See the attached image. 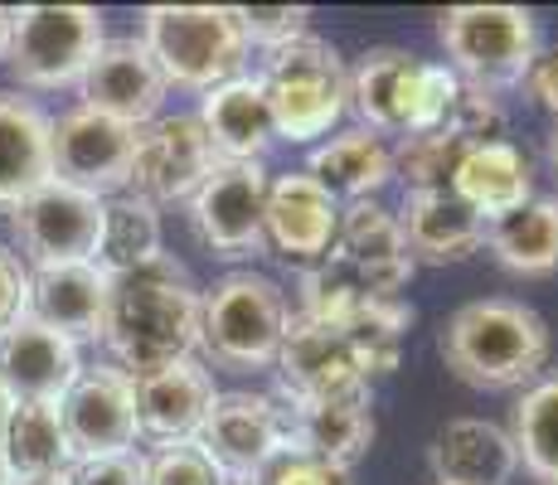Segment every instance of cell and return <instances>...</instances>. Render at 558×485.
Returning <instances> with one entry per match:
<instances>
[{"label":"cell","instance_id":"1","mask_svg":"<svg viewBox=\"0 0 558 485\" xmlns=\"http://www.w3.org/2000/svg\"><path fill=\"white\" fill-rule=\"evenodd\" d=\"M102 344L117 369L142 379L166 364L195 360L199 350V287L170 253L132 272L107 277Z\"/></svg>","mask_w":558,"mask_h":485},{"label":"cell","instance_id":"2","mask_svg":"<svg viewBox=\"0 0 558 485\" xmlns=\"http://www.w3.org/2000/svg\"><path fill=\"white\" fill-rule=\"evenodd\" d=\"M413 267L399 219L379 199L350 204L340 209V229L326 257L302 272V316L340 326L374 301H403Z\"/></svg>","mask_w":558,"mask_h":485},{"label":"cell","instance_id":"3","mask_svg":"<svg viewBox=\"0 0 558 485\" xmlns=\"http://www.w3.org/2000/svg\"><path fill=\"white\" fill-rule=\"evenodd\" d=\"M447 369L466 388L481 393H506V388L539 384L544 364L554 354V336L544 326L539 311L510 296L466 301L447 316L442 336H437Z\"/></svg>","mask_w":558,"mask_h":485},{"label":"cell","instance_id":"4","mask_svg":"<svg viewBox=\"0 0 558 485\" xmlns=\"http://www.w3.org/2000/svg\"><path fill=\"white\" fill-rule=\"evenodd\" d=\"M461 93V78L447 63L417 59L408 49H369L350 69V107L374 136H423L442 132Z\"/></svg>","mask_w":558,"mask_h":485},{"label":"cell","instance_id":"5","mask_svg":"<svg viewBox=\"0 0 558 485\" xmlns=\"http://www.w3.org/2000/svg\"><path fill=\"white\" fill-rule=\"evenodd\" d=\"M257 83H263L277 142L320 146L350 112V69L340 63L336 45L316 35H302L287 49L267 53Z\"/></svg>","mask_w":558,"mask_h":485},{"label":"cell","instance_id":"6","mask_svg":"<svg viewBox=\"0 0 558 485\" xmlns=\"http://www.w3.org/2000/svg\"><path fill=\"white\" fill-rule=\"evenodd\" d=\"M287 320H292L287 291L263 272H229L199 291V350L219 369H272Z\"/></svg>","mask_w":558,"mask_h":485},{"label":"cell","instance_id":"7","mask_svg":"<svg viewBox=\"0 0 558 485\" xmlns=\"http://www.w3.org/2000/svg\"><path fill=\"white\" fill-rule=\"evenodd\" d=\"M142 45L151 49L166 88L209 93L239 78L248 39L229 5H151L142 15Z\"/></svg>","mask_w":558,"mask_h":485},{"label":"cell","instance_id":"8","mask_svg":"<svg viewBox=\"0 0 558 485\" xmlns=\"http://www.w3.org/2000/svg\"><path fill=\"white\" fill-rule=\"evenodd\" d=\"M437 39L447 49V69L461 83H476L490 93L524 83L534 53H539L534 15L520 5H452L437 15Z\"/></svg>","mask_w":558,"mask_h":485},{"label":"cell","instance_id":"9","mask_svg":"<svg viewBox=\"0 0 558 485\" xmlns=\"http://www.w3.org/2000/svg\"><path fill=\"white\" fill-rule=\"evenodd\" d=\"M102 39V10L93 5H20L10 10L5 63L25 88H78Z\"/></svg>","mask_w":558,"mask_h":485},{"label":"cell","instance_id":"10","mask_svg":"<svg viewBox=\"0 0 558 485\" xmlns=\"http://www.w3.org/2000/svg\"><path fill=\"white\" fill-rule=\"evenodd\" d=\"M195 447L209 457L223 485H257L277 457H287V408L267 393H248V388L219 393Z\"/></svg>","mask_w":558,"mask_h":485},{"label":"cell","instance_id":"11","mask_svg":"<svg viewBox=\"0 0 558 485\" xmlns=\"http://www.w3.org/2000/svg\"><path fill=\"white\" fill-rule=\"evenodd\" d=\"M10 233L35 272L93 263L102 243V199L63 185V180H45L35 194L10 204Z\"/></svg>","mask_w":558,"mask_h":485},{"label":"cell","instance_id":"12","mask_svg":"<svg viewBox=\"0 0 558 485\" xmlns=\"http://www.w3.org/2000/svg\"><path fill=\"white\" fill-rule=\"evenodd\" d=\"M214 170H219V156H214L195 112L156 117V122L136 126V156L126 190L151 204H190Z\"/></svg>","mask_w":558,"mask_h":485},{"label":"cell","instance_id":"13","mask_svg":"<svg viewBox=\"0 0 558 485\" xmlns=\"http://www.w3.org/2000/svg\"><path fill=\"white\" fill-rule=\"evenodd\" d=\"M132 156H136V126H122L112 117L93 112V107H73L53 122L49 132V166L53 180L112 199L132 180Z\"/></svg>","mask_w":558,"mask_h":485},{"label":"cell","instance_id":"14","mask_svg":"<svg viewBox=\"0 0 558 485\" xmlns=\"http://www.w3.org/2000/svg\"><path fill=\"white\" fill-rule=\"evenodd\" d=\"M63 433H69L73 461L93 457H117V451H136V388L132 374H122L117 364H83V374L59 403Z\"/></svg>","mask_w":558,"mask_h":485},{"label":"cell","instance_id":"15","mask_svg":"<svg viewBox=\"0 0 558 485\" xmlns=\"http://www.w3.org/2000/svg\"><path fill=\"white\" fill-rule=\"evenodd\" d=\"M267 170L263 160L248 166H219L190 199V223L199 243L219 257H248L263 239V209H267Z\"/></svg>","mask_w":558,"mask_h":485},{"label":"cell","instance_id":"16","mask_svg":"<svg viewBox=\"0 0 558 485\" xmlns=\"http://www.w3.org/2000/svg\"><path fill=\"white\" fill-rule=\"evenodd\" d=\"M272 369H277V379H282L287 403L369 388L355 350H350V340H345V330L330 326V320L302 316V311L287 320V336H282V350H277Z\"/></svg>","mask_w":558,"mask_h":485},{"label":"cell","instance_id":"17","mask_svg":"<svg viewBox=\"0 0 558 485\" xmlns=\"http://www.w3.org/2000/svg\"><path fill=\"white\" fill-rule=\"evenodd\" d=\"M78 93H83V107H93V112L112 117L122 126H146L160 117L170 88L160 78L151 49L126 35V39H102L98 59L88 63Z\"/></svg>","mask_w":558,"mask_h":485},{"label":"cell","instance_id":"18","mask_svg":"<svg viewBox=\"0 0 558 485\" xmlns=\"http://www.w3.org/2000/svg\"><path fill=\"white\" fill-rule=\"evenodd\" d=\"M83 374V354L73 340L53 336L35 316H20L0 330V384L15 403H63V393Z\"/></svg>","mask_w":558,"mask_h":485},{"label":"cell","instance_id":"19","mask_svg":"<svg viewBox=\"0 0 558 485\" xmlns=\"http://www.w3.org/2000/svg\"><path fill=\"white\" fill-rule=\"evenodd\" d=\"M374 441V398L369 388L336 398H302L287 408V451L292 457L326 461V466H355Z\"/></svg>","mask_w":558,"mask_h":485},{"label":"cell","instance_id":"20","mask_svg":"<svg viewBox=\"0 0 558 485\" xmlns=\"http://www.w3.org/2000/svg\"><path fill=\"white\" fill-rule=\"evenodd\" d=\"M136 388V427L142 437H151L156 447H170V441H195L204 417H209L214 398V374L204 369L199 360H180L166 364L156 374H142L132 379Z\"/></svg>","mask_w":558,"mask_h":485},{"label":"cell","instance_id":"21","mask_svg":"<svg viewBox=\"0 0 558 485\" xmlns=\"http://www.w3.org/2000/svg\"><path fill=\"white\" fill-rule=\"evenodd\" d=\"M340 229V204L330 199L316 180H306L302 170L267 180V209H263V239L282 257L296 263H320L326 247L336 243Z\"/></svg>","mask_w":558,"mask_h":485},{"label":"cell","instance_id":"22","mask_svg":"<svg viewBox=\"0 0 558 485\" xmlns=\"http://www.w3.org/2000/svg\"><path fill=\"white\" fill-rule=\"evenodd\" d=\"M25 311L49 326L53 336L88 344L102 340L107 320V272L98 263H69V267H45L29 272V301Z\"/></svg>","mask_w":558,"mask_h":485},{"label":"cell","instance_id":"23","mask_svg":"<svg viewBox=\"0 0 558 485\" xmlns=\"http://www.w3.org/2000/svg\"><path fill=\"white\" fill-rule=\"evenodd\" d=\"M393 219H399L413 263H433V267L466 263L471 253L486 247V219L452 190L403 194V209L393 214Z\"/></svg>","mask_w":558,"mask_h":485},{"label":"cell","instance_id":"24","mask_svg":"<svg viewBox=\"0 0 558 485\" xmlns=\"http://www.w3.org/2000/svg\"><path fill=\"white\" fill-rule=\"evenodd\" d=\"M199 126L209 136L219 166H248V160H263L272 136V117H267V97L263 83L253 73H239V78L219 83V88L204 93L199 102Z\"/></svg>","mask_w":558,"mask_h":485},{"label":"cell","instance_id":"25","mask_svg":"<svg viewBox=\"0 0 558 485\" xmlns=\"http://www.w3.org/2000/svg\"><path fill=\"white\" fill-rule=\"evenodd\" d=\"M302 175L316 180L340 209H350V204L374 199L393 180V146L364 126H350V132H336L320 146H311Z\"/></svg>","mask_w":558,"mask_h":485},{"label":"cell","instance_id":"26","mask_svg":"<svg viewBox=\"0 0 558 485\" xmlns=\"http://www.w3.org/2000/svg\"><path fill=\"white\" fill-rule=\"evenodd\" d=\"M514 471H520V457H514V441L500 423L452 417L433 437L437 485H510Z\"/></svg>","mask_w":558,"mask_h":485},{"label":"cell","instance_id":"27","mask_svg":"<svg viewBox=\"0 0 558 485\" xmlns=\"http://www.w3.org/2000/svg\"><path fill=\"white\" fill-rule=\"evenodd\" d=\"M49 132L53 122L45 117V107L20 93H0V204L5 209L53 180Z\"/></svg>","mask_w":558,"mask_h":485},{"label":"cell","instance_id":"28","mask_svg":"<svg viewBox=\"0 0 558 485\" xmlns=\"http://www.w3.org/2000/svg\"><path fill=\"white\" fill-rule=\"evenodd\" d=\"M452 194H461L486 223H496L520 209V204L534 199V170H530V160H524V150L510 142L471 146L457 166Z\"/></svg>","mask_w":558,"mask_h":485},{"label":"cell","instance_id":"29","mask_svg":"<svg viewBox=\"0 0 558 485\" xmlns=\"http://www.w3.org/2000/svg\"><path fill=\"white\" fill-rule=\"evenodd\" d=\"M486 247L514 277H554L558 272V199L534 194L506 219L486 223Z\"/></svg>","mask_w":558,"mask_h":485},{"label":"cell","instance_id":"30","mask_svg":"<svg viewBox=\"0 0 558 485\" xmlns=\"http://www.w3.org/2000/svg\"><path fill=\"white\" fill-rule=\"evenodd\" d=\"M0 457H5L15 481L63 476V471L73 466V447H69V433H63L59 403H15L10 408L5 437H0Z\"/></svg>","mask_w":558,"mask_h":485},{"label":"cell","instance_id":"31","mask_svg":"<svg viewBox=\"0 0 558 485\" xmlns=\"http://www.w3.org/2000/svg\"><path fill=\"white\" fill-rule=\"evenodd\" d=\"M160 257V214L151 199L142 194H112L102 199V243L93 263L102 267L107 277L132 272V267H146Z\"/></svg>","mask_w":558,"mask_h":485},{"label":"cell","instance_id":"32","mask_svg":"<svg viewBox=\"0 0 558 485\" xmlns=\"http://www.w3.org/2000/svg\"><path fill=\"white\" fill-rule=\"evenodd\" d=\"M510 441H514L520 466L530 471L534 481L558 485V379H539L520 393Z\"/></svg>","mask_w":558,"mask_h":485},{"label":"cell","instance_id":"33","mask_svg":"<svg viewBox=\"0 0 558 485\" xmlns=\"http://www.w3.org/2000/svg\"><path fill=\"white\" fill-rule=\"evenodd\" d=\"M408 326H413V306H403V301H374V306L355 311L350 320H340V330H345L350 350H355L364 379H379V374L399 369Z\"/></svg>","mask_w":558,"mask_h":485},{"label":"cell","instance_id":"34","mask_svg":"<svg viewBox=\"0 0 558 485\" xmlns=\"http://www.w3.org/2000/svg\"><path fill=\"white\" fill-rule=\"evenodd\" d=\"M466 142L442 132H423V136H403L393 146V180L403 185V194H437V190H452L457 166L466 156Z\"/></svg>","mask_w":558,"mask_h":485},{"label":"cell","instance_id":"35","mask_svg":"<svg viewBox=\"0 0 558 485\" xmlns=\"http://www.w3.org/2000/svg\"><path fill=\"white\" fill-rule=\"evenodd\" d=\"M506 102L500 93L476 88V83H461L452 112H447V132L461 136L466 146H486V142H506Z\"/></svg>","mask_w":558,"mask_h":485},{"label":"cell","instance_id":"36","mask_svg":"<svg viewBox=\"0 0 558 485\" xmlns=\"http://www.w3.org/2000/svg\"><path fill=\"white\" fill-rule=\"evenodd\" d=\"M239 29L248 39V49H263V53H277L287 49L292 39L311 35V10L306 5H239Z\"/></svg>","mask_w":558,"mask_h":485},{"label":"cell","instance_id":"37","mask_svg":"<svg viewBox=\"0 0 558 485\" xmlns=\"http://www.w3.org/2000/svg\"><path fill=\"white\" fill-rule=\"evenodd\" d=\"M146 485H223L195 441H170L146 457Z\"/></svg>","mask_w":558,"mask_h":485},{"label":"cell","instance_id":"38","mask_svg":"<svg viewBox=\"0 0 558 485\" xmlns=\"http://www.w3.org/2000/svg\"><path fill=\"white\" fill-rule=\"evenodd\" d=\"M63 485H146V457L142 451H117V457L73 461L63 471Z\"/></svg>","mask_w":558,"mask_h":485},{"label":"cell","instance_id":"39","mask_svg":"<svg viewBox=\"0 0 558 485\" xmlns=\"http://www.w3.org/2000/svg\"><path fill=\"white\" fill-rule=\"evenodd\" d=\"M257 485H355L345 466H326V461H311V457H277L272 466L263 471Z\"/></svg>","mask_w":558,"mask_h":485},{"label":"cell","instance_id":"40","mask_svg":"<svg viewBox=\"0 0 558 485\" xmlns=\"http://www.w3.org/2000/svg\"><path fill=\"white\" fill-rule=\"evenodd\" d=\"M25 301H29V267L20 263V253H10L0 243V330L25 316Z\"/></svg>","mask_w":558,"mask_h":485},{"label":"cell","instance_id":"41","mask_svg":"<svg viewBox=\"0 0 558 485\" xmlns=\"http://www.w3.org/2000/svg\"><path fill=\"white\" fill-rule=\"evenodd\" d=\"M524 93H530L544 112L558 117V49H539V53H534L530 73H524Z\"/></svg>","mask_w":558,"mask_h":485},{"label":"cell","instance_id":"42","mask_svg":"<svg viewBox=\"0 0 558 485\" xmlns=\"http://www.w3.org/2000/svg\"><path fill=\"white\" fill-rule=\"evenodd\" d=\"M10 408H15V398L5 393V384H0V437H5V423H10Z\"/></svg>","mask_w":558,"mask_h":485},{"label":"cell","instance_id":"43","mask_svg":"<svg viewBox=\"0 0 558 485\" xmlns=\"http://www.w3.org/2000/svg\"><path fill=\"white\" fill-rule=\"evenodd\" d=\"M5 49H10V10H0V63H5Z\"/></svg>","mask_w":558,"mask_h":485},{"label":"cell","instance_id":"44","mask_svg":"<svg viewBox=\"0 0 558 485\" xmlns=\"http://www.w3.org/2000/svg\"><path fill=\"white\" fill-rule=\"evenodd\" d=\"M10 485H63V476H35V481H10Z\"/></svg>","mask_w":558,"mask_h":485},{"label":"cell","instance_id":"45","mask_svg":"<svg viewBox=\"0 0 558 485\" xmlns=\"http://www.w3.org/2000/svg\"><path fill=\"white\" fill-rule=\"evenodd\" d=\"M549 160H554V175H558V132L549 136Z\"/></svg>","mask_w":558,"mask_h":485},{"label":"cell","instance_id":"46","mask_svg":"<svg viewBox=\"0 0 558 485\" xmlns=\"http://www.w3.org/2000/svg\"><path fill=\"white\" fill-rule=\"evenodd\" d=\"M15 476H10V466H5V457H0V485H10Z\"/></svg>","mask_w":558,"mask_h":485},{"label":"cell","instance_id":"47","mask_svg":"<svg viewBox=\"0 0 558 485\" xmlns=\"http://www.w3.org/2000/svg\"><path fill=\"white\" fill-rule=\"evenodd\" d=\"M554 379H558V374H554Z\"/></svg>","mask_w":558,"mask_h":485}]
</instances>
